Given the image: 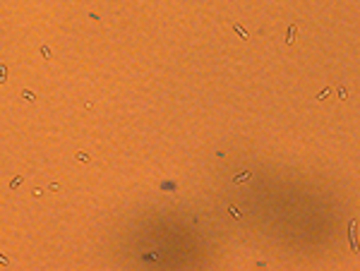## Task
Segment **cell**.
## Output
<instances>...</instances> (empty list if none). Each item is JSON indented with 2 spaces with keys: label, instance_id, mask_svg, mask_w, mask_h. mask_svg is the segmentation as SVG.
I'll list each match as a JSON object with an SVG mask.
<instances>
[{
  "label": "cell",
  "instance_id": "obj_4",
  "mask_svg": "<svg viewBox=\"0 0 360 271\" xmlns=\"http://www.w3.org/2000/svg\"><path fill=\"white\" fill-rule=\"evenodd\" d=\"M245 180H250V173H240V175L235 178V183H245Z\"/></svg>",
  "mask_w": 360,
  "mask_h": 271
},
{
  "label": "cell",
  "instance_id": "obj_9",
  "mask_svg": "<svg viewBox=\"0 0 360 271\" xmlns=\"http://www.w3.org/2000/svg\"><path fill=\"white\" fill-rule=\"evenodd\" d=\"M0 264H7V257H3V254H0Z\"/></svg>",
  "mask_w": 360,
  "mask_h": 271
},
{
  "label": "cell",
  "instance_id": "obj_1",
  "mask_svg": "<svg viewBox=\"0 0 360 271\" xmlns=\"http://www.w3.org/2000/svg\"><path fill=\"white\" fill-rule=\"evenodd\" d=\"M295 39H298V24H291L288 27V34H286V43L291 46V43H295Z\"/></svg>",
  "mask_w": 360,
  "mask_h": 271
},
{
  "label": "cell",
  "instance_id": "obj_6",
  "mask_svg": "<svg viewBox=\"0 0 360 271\" xmlns=\"http://www.w3.org/2000/svg\"><path fill=\"white\" fill-rule=\"evenodd\" d=\"M22 96H24V98H27V101H34V98H36V96H34V94H31V91H22Z\"/></svg>",
  "mask_w": 360,
  "mask_h": 271
},
{
  "label": "cell",
  "instance_id": "obj_8",
  "mask_svg": "<svg viewBox=\"0 0 360 271\" xmlns=\"http://www.w3.org/2000/svg\"><path fill=\"white\" fill-rule=\"evenodd\" d=\"M77 158H79V161H84V163H89V156H86V154H77Z\"/></svg>",
  "mask_w": 360,
  "mask_h": 271
},
{
  "label": "cell",
  "instance_id": "obj_5",
  "mask_svg": "<svg viewBox=\"0 0 360 271\" xmlns=\"http://www.w3.org/2000/svg\"><path fill=\"white\" fill-rule=\"evenodd\" d=\"M19 185H22V178H14L12 183H10V187H12V190H14V187H19Z\"/></svg>",
  "mask_w": 360,
  "mask_h": 271
},
{
  "label": "cell",
  "instance_id": "obj_2",
  "mask_svg": "<svg viewBox=\"0 0 360 271\" xmlns=\"http://www.w3.org/2000/svg\"><path fill=\"white\" fill-rule=\"evenodd\" d=\"M233 29H235V31L240 34V39H250V34H247V31H245V29H243L240 24H235V27H233Z\"/></svg>",
  "mask_w": 360,
  "mask_h": 271
},
{
  "label": "cell",
  "instance_id": "obj_7",
  "mask_svg": "<svg viewBox=\"0 0 360 271\" xmlns=\"http://www.w3.org/2000/svg\"><path fill=\"white\" fill-rule=\"evenodd\" d=\"M329 94H331V91H329V89H324V91H319V96H317V98H322V101H324V98H327V96H329Z\"/></svg>",
  "mask_w": 360,
  "mask_h": 271
},
{
  "label": "cell",
  "instance_id": "obj_3",
  "mask_svg": "<svg viewBox=\"0 0 360 271\" xmlns=\"http://www.w3.org/2000/svg\"><path fill=\"white\" fill-rule=\"evenodd\" d=\"M41 55H43L46 60L50 58V48H48V46H41Z\"/></svg>",
  "mask_w": 360,
  "mask_h": 271
}]
</instances>
